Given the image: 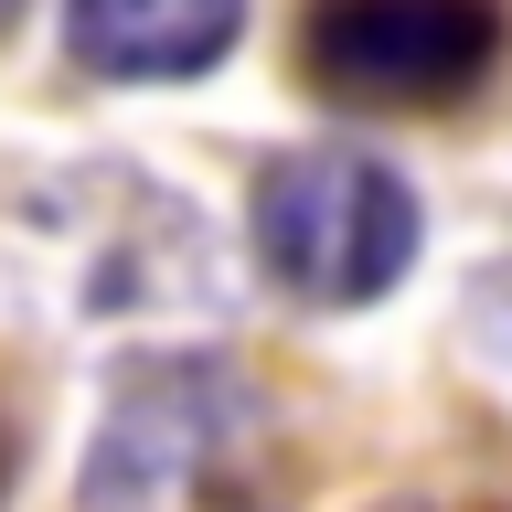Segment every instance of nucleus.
<instances>
[{"label":"nucleus","instance_id":"nucleus-5","mask_svg":"<svg viewBox=\"0 0 512 512\" xmlns=\"http://www.w3.org/2000/svg\"><path fill=\"white\" fill-rule=\"evenodd\" d=\"M0 11H11V0H0Z\"/></svg>","mask_w":512,"mask_h":512},{"label":"nucleus","instance_id":"nucleus-2","mask_svg":"<svg viewBox=\"0 0 512 512\" xmlns=\"http://www.w3.org/2000/svg\"><path fill=\"white\" fill-rule=\"evenodd\" d=\"M256 267L310 310H363L416 267V192L363 150L267 160V182H256Z\"/></svg>","mask_w":512,"mask_h":512},{"label":"nucleus","instance_id":"nucleus-4","mask_svg":"<svg viewBox=\"0 0 512 512\" xmlns=\"http://www.w3.org/2000/svg\"><path fill=\"white\" fill-rule=\"evenodd\" d=\"M246 32V0H64V43L86 75H118V86H171V75H203V64L235 54Z\"/></svg>","mask_w":512,"mask_h":512},{"label":"nucleus","instance_id":"nucleus-1","mask_svg":"<svg viewBox=\"0 0 512 512\" xmlns=\"http://www.w3.org/2000/svg\"><path fill=\"white\" fill-rule=\"evenodd\" d=\"M86 512H288L278 416L214 352H150L107 384Z\"/></svg>","mask_w":512,"mask_h":512},{"label":"nucleus","instance_id":"nucleus-3","mask_svg":"<svg viewBox=\"0 0 512 512\" xmlns=\"http://www.w3.org/2000/svg\"><path fill=\"white\" fill-rule=\"evenodd\" d=\"M299 64L352 107H459L502 64V0H310Z\"/></svg>","mask_w":512,"mask_h":512}]
</instances>
